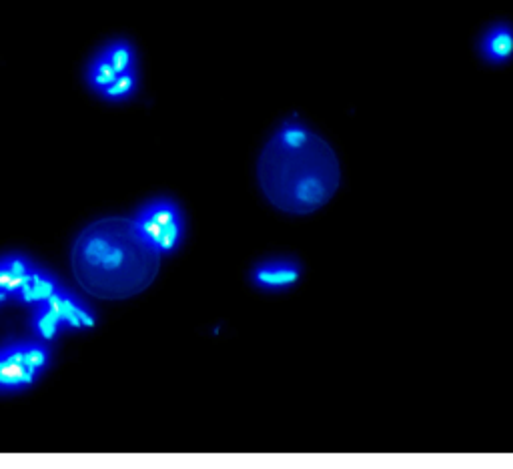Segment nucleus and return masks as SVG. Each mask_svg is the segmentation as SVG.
I'll return each instance as SVG.
<instances>
[{
	"label": "nucleus",
	"mask_w": 513,
	"mask_h": 469,
	"mask_svg": "<svg viewBox=\"0 0 513 469\" xmlns=\"http://www.w3.org/2000/svg\"><path fill=\"white\" fill-rule=\"evenodd\" d=\"M117 79L115 69L109 65V61L101 55V51L91 59L89 67H87V85L93 93H101L105 91L113 81Z\"/></svg>",
	"instance_id": "ddd939ff"
},
{
	"label": "nucleus",
	"mask_w": 513,
	"mask_h": 469,
	"mask_svg": "<svg viewBox=\"0 0 513 469\" xmlns=\"http://www.w3.org/2000/svg\"><path fill=\"white\" fill-rule=\"evenodd\" d=\"M43 305H47L55 313L63 331H91L97 327L99 319H97L95 311L67 287H61Z\"/></svg>",
	"instance_id": "423d86ee"
},
{
	"label": "nucleus",
	"mask_w": 513,
	"mask_h": 469,
	"mask_svg": "<svg viewBox=\"0 0 513 469\" xmlns=\"http://www.w3.org/2000/svg\"><path fill=\"white\" fill-rule=\"evenodd\" d=\"M139 71L117 75V79L99 93V97L107 103H125L131 101L139 93Z\"/></svg>",
	"instance_id": "f8f14e48"
},
{
	"label": "nucleus",
	"mask_w": 513,
	"mask_h": 469,
	"mask_svg": "<svg viewBox=\"0 0 513 469\" xmlns=\"http://www.w3.org/2000/svg\"><path fill=\"white\" fill-rule=\"evenodd\" d=\"M161 257L137 235L129 217H105L85 227L73 243L71 267L79 285L99 299H127L147 289Z\"/></svg>",
	"instance_id": "f03ea898"
},
{
	"label": "nucleus",
	"mask_w": 513,
	"mask_h": 469,
	"mask_svg": "<svg viewBox=\"0 0 513 469\" xmlns=\"http://www.w3.org/2000/svg\"><path fill=\"white\" fill-rule=\"evenodd\" d=\"M9 299H11V297H9L7 293H3V291H0V307H3V305H5L7 301H9Z\"/></svg>",
	"instance_id": "4468645a"
},
{
	"label": "nucleus",
	"mask_w": 513,
	"mask_h": 469,
	"mask_svg": "<svg viewBox=\"0 0 513 469\" xmlns=\"http://www.w3.org/2000/svg\"><path fill=\"white\" fill-rule=\"evenodd\" d=\"M61 281L47 269H41V267H33L31 273L27 275L23 287L19 289V293L15 295V299L23 305H29V307H37V305H43L47 303L59 289H61Z\"/></svg>",
	"instance_id": "0eeeda50"
},
{
	"label": "nucleus",
	"mask_w": 513,
	"mask_h": 469,
	"mask_svg": "<svg viewBox=\"0 0 513 469\" xmlns=\"http://www.w3.org/2000/svg\"><path fill=\"white\" fill-rule=\"evenodd\" d=\"M53 351L45 341H19L0 347V391L35 385L51 367Z\"/></svg>",
	"instance_id": "20e7f679"
},
{
	"label": "nucleus",
	"mask_w": 513,
	"mask_h": 469,
	"mask_svg": "<svg viewBox=\"0 0 513 469\" xmlns=\"http://www.w3.org/2000/svg\"><path fill=\"white\" fill-rule=\"evenodd\" d=\"M33 267L35 263L21 253L0 257V291L15 299Z\"/></svg>",
	"instance_id": "1a4fd4ad"
},
{
	"label": "nucleus",
	"mask_w": 513,
	"mask_h": 469,
	"mask_svg": "<svg viewBox=\"0 0 513 469\" xmlns=\"http://www.w3.org/2000/svg\"><path fill=\"white\" fill-rule=\"evenodd\" d=\"M101 55L109 61V65L115 69L117 75L139 71L137 51H135L133 43L127 41V39H115V41L107 43L101 49Z\"/></svg>",
	"instance_id": "9d476101"
},
{
	"label": "nucleus",
	"mask_w": 513,
	"mask_h": 469,
	"mask_svg": "<svg viewBox=\"0 0 513 469\" xmlns=\"http://www.w3.org/2000/svg\"><path fill=\"white\" fill-rule=\"evenodd\" d=\"M513 53V37L507 23L489 27L479 41V55L489 65H505Z\"/></svg>",
	"instance_id": "6e6552de"
},
{
	"label": "nucleus",
	"mask_w": 513,
	"mask_h": 469,
	"mask_svg": "<svg viewBox=\"0 0 513 469\" xmlns=\"http://www.w3.org/2000/svg\"><path fill=\"white\" fill-rule=\"evenodd\" d=\"M131 221L141 241L159 257L177 253L187 235L185 213L179 203L169 197L151 199L139 207Z\"/></svg>",
	"instance_id": "7ed1b4c3"
},
{
	"label": "nucleus",
	"mask_w": 513,
	"mask_h": 469,
	"mask_svg": "<svg viewBox=\"0 0 513 469\" xmlns=\"http://www.w3.org/2000/svg\"><path fill=\"white\" fill-rule=\"evenodd\" d=\"M259 181L267 199L291 215L323 207L339 187L333 149L299 119H285L259 159Z\"/></svg>",
	"instance_id": "f257e3e1"
},
{
	"label": "nucleus",
	"mask_w": 513,
	"mask_h": 469,
	"mask_svg": "<svg viewBox=\"0 0 513 469\" xmlns=\"http://www.w3.org/2000/svg\"><path fill=\"white\" fill-rule=\"evenodd\" d=\"M303 275V267L293 257H269L253 265L251 285L263 293H283L293 289Z\"/></svg>",
	"instance_id": "39448f33"
},
{
	"label": "nucleus",
	"mask_w": 513,
	"mask_h": 469,
	"mask_svg": "<svg viewBox=\"0 0 513 469\" xmlns=\"http://www.w3.org/2000/svg\"><path fill=\"white\" fill-rule=\"evenodd\" d=\"M31 327H33V333L37 335V339L45 341V343H53L63 333V327H61L59 319L55 317V313L47 305L33 307Z\"/></svg>",
	"instance_id": "9b49d317"
}]
</instances>
